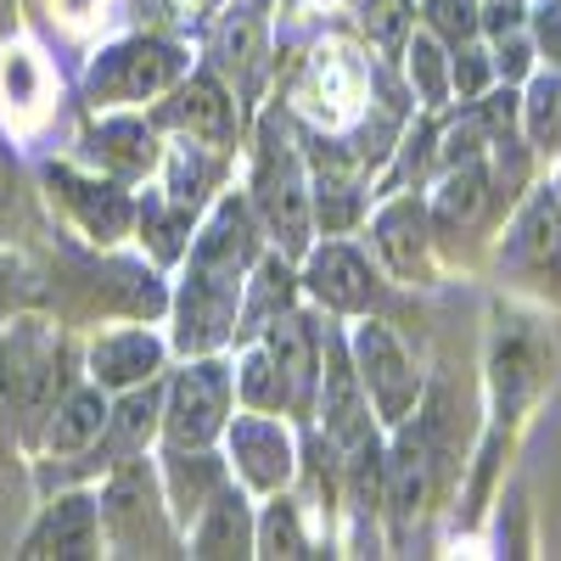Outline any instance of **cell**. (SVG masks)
<instances>
[{
	"label": "cell",
	"instance_id": "obj_36",
	"mask_svg": "<svg viewBox=\"0 0 561 561\" xmlns=\"http://www.w3.org/2000/svg\"><path fill=\"white\" fill-rule=\"evenodd\" d=\"M539 45L550 51V62L561 68V0H556V7H545V12H539Z\"/></svg>",
	"mask_w": 561,
	"mask_h": 561
},
{
	"label": "cell",
	"instance_id": "obj_39",
	"mask_svg": "<svg viewBox=\"0 0 561 561\" xmlns=\"http://www.w3.org/2000/svg\"><path fill=\"white\" fill-rule=\"evenodd\" d=\"M68 7H84V0H68Z\"/></svg>",
	"mask_w": 561,
	"mask_h": 561
},
{
	"label": "cell",
	"instance_id": "obj_16",
	"mask_svg": "<svg viewBox=\"0 0 561 561\" xmlns=\"http://www.w3.org/2000/svg\"><path fill=\"white\" fill-rule=\"evenodd\" d=\"M253 550V517H248V500L242 489H219L203 517H197V534H192V556H248Z\"/></svg>",
	"mask_w": 561,
	"mask_h": 561
},
{
	"label": "cell",
	"instance_id": "obj_28",
	"mask_svg": "<svg viewBox=\"0 0 561 561\" xmlns=\"http://www.w3.org/2000/svg\"><path fill=\"white\" fill-rule=\"evenodd\" d=\"M259 550H264V556H309V539H304V528H298V505L270 500L264 523H259Z\"/></svg>",
	"mask_w": 561,
	"mask_h": 561
},
{
	"label": "cell",
	"instance_id": "obj_17",
	"mask_svg": "<svg viewBox=\"0 0 561 561\" xmlns=\"http://www.w3.org/2000/svg\"><path fill=\"white\" fill-rule=\"evenodd\" d=\"M51 415L57 421L45 427V449H51V455H79L90 444H102V433H107V399H102V388H73L68 399H57Z\"/></svg>",
	"mask_w": 561,
	"mask_h": 561
},
{
	"label": "cell",
	"instance_id": "obj_5",
	"mask_svg": "<svg viewBox=\"0 0 561 561\" xmlns=\"http://www.w3.org/2000/svg\"><path fill=\"white\" fill-rule=\"evenodd\" d=\"M102 523H107V539L129 556H147V550L169 545L147 460H113V478L102 489Z\"/></svg>",
	"mask_w": 561,
	"mask_h": 561
},
{
	"label": "cell",
	"instance_id": "obj_31",
	"mask_svg": "<svg viewBox=\"0 0 561 561\" xmlns=\"http://www.w3.org/2000/svg\"><path fill=\"white\" fill-rule=\"evenodd\" d=\"M528 135L539 147H556L561 140V79H539L528 90Z\"/></svg>",
	"mask_w": 561,
	"mask_h": 561
},
{
	"label": "cell",
	"instance_id": "obj_10",
	"mask_svg": "<svg viewBox=\"0 0 561 561\" xmlns=\"http://www.w3.org/2000/svg\"><path fill=\"white\" fill-rule=\"evenodd\" d=\"M304 280H309V293H314L325 309H337V314H365L370 298H377V280H370L365 259H359L348 242H325V248H314Z\"/></svg>",
	"mask_w": 561,
	"mask_h": 561
},
{
	"label": "cell",
	"instance_id": "obj_37",
	"mask_svg": "<svg viewBox=\"0 0 561 561\" xmlns=\"http://www.w3.org/2000/svg\"><path fill=\"white\" fill-rule=\"evenodd\" d=\"M12 197H18V163H12L7 147H0V214L12 208Z\"/></svg>",
	"mask_w": 561,
	"mask_h": 561
},
{
	"label": "cell",
	"instance_id": "obj_21",
	"mask_svg": "<svg viewBox=\"0 0 561 561\" xmlns=\"http://www.w3.org/2000/svg\"><path fill=\"white\" fill-rule=\"evenodd\" d=\"M421 500H427V444L410 433V438H399V449L388 460V505L399 523H410Z\"/></svg>",
	"mask_w": 561,
	"mask_h": 561
},
{
	"label": "cell",
	"instance_id": "obj_3",
	"mask_svg": "<svg viewBox=\"0 0 561 561\" xmlns=\"http://www.w3.org/2000/svg\"><path fill=\"white\" fill-rule=\"evenodd\" d=\"M230 410V370L219 359H197L192 370H180L169 404H163V438L169 449H203L225 433Z\"/></svg>",
	"mask_w": 561,
	"mask_h": 561
},
{
	"label": "cell",
	"instance_id": "obj_12",
	"mask_svg": "<svg viewBox=\"0 0 561 561\" xmlns=\"http://www.w3.org/2000/svg\"><path fill=\"white\" fill-rule=\"evenodd\" d=\"M158 124H174L192 140H214V147H225L230 129H237V113H230V96L219 90L214 73H192V84H180L174 102L158 113Z\"/></svg>",
	"mask_w": 561,
	"mask_h": 561
},
{
	"label": "cell",
	"instance_id": "obj_4",
	"mask_svg": "<svg viewBox=\"0 0 561 561\" xmlns=\"http://www.w3.org/2000/svg\"><path fill=\"white\" fill-rule=\"evenodd\" d=\"M180 73H185V51H174V45H163V39H124V45H113V51H102L96 68H90V96H96L102 107L140 102V96L169 90Z\"/></svg>",
	"mask_w": 561,
	"mask_h": 561
},
{
	"label": "cell",
	"instance_id": "obj_23",
	"mask_svg": "<svg viewBox=\"0 0 561 561\" xmlns=\"http://www.w3.org/2000/svg\"><path fill=\"white\" fill-rule=\"evenodd\" d=\"M158 415H163L158 388H147V393H129V399L118 404V415H107V449H113V455H135L140 444L152 438Z\"/></svg>",
	"mask_w": 561,
	"mask_h": 561
},
{
	"label": "cell",
	"instance_id": "obj_32",
	"mask_svg": "<svg viewBox=\"0 0 561 561\" xmlns=\"http://www.w3.org/2000/svg\"><path fill=\"white\" fill-rule=\"evenodd\" d=\"M427 23L444 39H472L478 34V0H427Z\"/></svg>",
	"mask_w": 561,
	"mask_h": 561
},
{
	"label": "cell",
	"instance_id": "obj_15",
	"mask_svg": "<svg viewBox=\"0 0 561 561\" xmlns=\"http://www.w3.org/2000/svg\"><path fill=\"white\" fill-rule=\"evenodd\" d=\"M365 68L348 57V51H320L314 57V68H309V79H304V102L309 107H320L325 113V124H343L354 107H359V96H365Z\"/></svg>",
	"mask_w": 561,
	"mask_h": 561
},
{
	"label": "cell",
	"instance_id": "obj_30",
	"mask_svg": "<svg viewBox=\"0 0 561 561\" xmlns=\"http://www.w3.org/2000/svg\"><path fill=\"white\" fill-rule=\"evenodd\" d=\"M0 90H7V107L34 113L39 107V62L28 51H7V62H0Z\"/></svg>",
	"mask_w": 561,
	"mask_h": 561
},
{
	"label": "cell",
	"instance_id": "obj_13",
	"mask_svg": "<svg viewBox=\"0 0 561 561\" xmlns=\"http://www.w3.org/2000/svg\"><path fill=\"white\" fill-rule=\"evenodd\" d=\"M511 264H523L534 280H556L561 287V203L539 197L523 219H517V237H511Z\"/></svg>",
	"mask_w": 561,
	"mask_h": 561
},
{
	"label": "cell",
	"instance_id": "obj_34",
	"mask_svg": "<svg viewBox=\"0 0 561 561\" xmlns=\"http://www.w3.org/2000/svg\"><path fill=\"white\" fill-rule=\"evenodd\" d=\"M12 433H18V388H12V365H7V354H0V449L12 444Z\"/></svg>",
	"mask_w": 561,
	"mask_h": 561
},
{
	"label": "cell",
	"instance_id": "obj_19",
	"mask_svg": "<svg viewBox=\"0 0 561 561\" xmlns=\"http://www.w3.org/2000/svg\"><path fill=\"white\" fill-rule=\"evenodd\" d=\"M96 158L118 174V180H140L158 169V135L140 124V118H107L96 135H90Z\"/></svg>",
	"mask_w": 561,
	"mask_h": 561
},
{
	"label": "cell",
	"instance_id": "obj_7",
	"mask_svg": "<svg viewBox=\"0 0 561 561\" xmlns=\"http://www.w3.org/2000/svg\"><path fill=\"white\" fill-rule=\"evenodd\" d=\"M264 348L280 370V382H287V410L309 415L314 393H320V332L304 314H275L264 325Z\"/></svg>",
	"mask_w": 561,
	"mask_h": 561
},
{
	"label": "cell",
	"instance_id": "obj_29",
	"mask_svg": "<svg viewBox=\"0 0 561 561\" xmlns=\"http://www.w3.org/2000/svg\"><path fill=\"white\" fill-rule=\"evenodd\" d=\"M410 79H415V90H421V102L427 107H438L444 96H449V73H444V51L433 45V34H421L415 45H410Z\"/></svg>",
	"mask_w": 561,
	"mask_h": 561
},
{
	"label": "cell",
	"instance_id": "obj_8",
	"mask_svg": "<svg viewBox=\"0 0 561 561\" xmlns=\"http://www.w3.org/2000/svg\"><path fill=\"white\" fill-rule=\"evenodd\" d=\"M225 433H230V460H237V472L253 489H280V483L293 478V438L275 421V410L237 415Z\"/></svg>",
	"mask_w": 561,
	"mask_h": 561
},
{
	"label": "cell",
	"instance_id": "obj_20",
	"mask_svg": "<svg viewBox=\"0 0 561 561\" xmlns=\"http://www.w3.org/2000/svg\"><path fill=\"white\" fill-rule=\"evenodd\" d=\"M225 489V466L214 455H192V449H169V500L180 523H197L203 505Z\"/></svg>",
	"mask_w": 561,
	"mask_h": 561
},
{
	"label": "cell",
	"instance_id": "obj_2",
	"mask_svg": "<svg viewBox=\"0 0 561 561\" xmlns=\"http://www.w3.org/2000/svg\"><path fill=\"white\" fill-rule=\"evenodd\" d=\"M259 208L275 230V242L287 253L309 248V197H304V163L293 152L287 118L270 113L264 118V140H259Z\"/></svg>",
	"mask_w": 561,
	"mask_h": 561
},
{
	"label": "cell",
	"instance_id": "obj_11",
	"mask_svg": "<svg viewBox=\"0 0 561 561\" xmlns=\"http://www.w3.org/2000/svg\"><path fill=\"white\" fill-rule=\"evenodd\" d=\"M158 365H163V343L152 332H140V325L107 332L90 348V377H96V388H140L158 377Z\"/></svg>",
	"mask_w": 561,
	"mask_h": 561
},
{
	"label": "cell",
	"instance_id": "obj_9",
	"mask_svg": "<svg viewBox=\"0 0 561 561\" xmlns=\"http://www.w3.org/2000/svg\"><path fill=\"white\" fill-rule=\"evenodd\" d=\"M102 517H96V500L90 494H62L39 511V523L28 528L18 556H102Z\"/></svg>",
	"mask_w": 561,
	"mask_h": 561
},
{
	"label": "cell",
	"instance_id": "obj_35",
	"mask_svg": "<svg viewBox=\"0 0 561 561\" xmlns=\"http://www.w3.org/2000/svg\"><path fill=\"white\" fill-rule=\"evenodd\" d=\"M500 73L505 79H523L528 73V39H523V28L500 34Z\"/></svg>",
	"mask_w": 561,
	"mask_h": 561
},
{
	"label": "cell",
	"instance_id": "obj_33",
	"mask_svg": "<svg viewBox=\"0 0 561 561\" xmlns=\"http://www.w3.org/2000/svg\"><path fill=\"white\" fill-rule=\"evenodd\" d=\"M449 84L460 90V102H478V96H483V84H489V62H483V51H460L455 68H449Z\"/></svg>",
	"mask_w": 561,
	"mask_h": 561
},
{
	"label": "cell",
	"instance_id": "obj_25",
	"mask_svg": "<svg viewBox=\"0 0 561 561\" xmlns=\"http://www.w3.org/2000/svg\"><path fill=\"white\" fill-rule=\"evenodd\" d=\"M287 298H293V270L280 259H270L259 270V293H253L248 314H237V332H264L275 314H287Z\"/></svg>",
	"mask_w": 561,
	"mask_h": 561
},
{
	"label": "cell",
	"instance_id": "obj_27",
	"mask_svg": "<svg viewBox=\"0 0 561 561\" xmlns=\"http://www.w3.org/2000/svg\"><path fill=\"white\" fill-rule=\"evenodd\" d=\"M359 7V28L370 34L377 51H399L410 39V0H354Z\"/></svg>",
	"mask_w": 561,
	"mask_h": 561
},
{
	"label": "cell",
	"instance_id": "obj_26",
	"mask_svg": "<svg viewBox=\"0 0 561 561\" xmlns=\"http://www.w3.org/2000/svg\"><path fill=\"white\" fill-rule=\"evenodd\" d=\"M478 208H483V169L449 163L444 197H438V225H466V219H478Z\"/></svg>",
	"mask_w": 561,
	"mask_h": 561
},
{
	"label": "cell",
	"instance_id": "obj_24",
	"mask_svg": "<svg viewBox=\"0 0 561 561\" xmlns=\"http://www.w3.org/2000/svg\"><path fill=\"white\" fill-rule=\"evenodd\" d=\"M237 393L248 410H287V382H280L270 348H248V359L237 370Z\"/></svg>",
	"mask_w": 561,
	"mask_h": 561
},
{
	"label": "cell",
	"instance_id": "obj_6",
	"mask_svg": "<svg viewBox=\"0 0 561 561\" xmlns=\"http://www.w3.org/2000/svg\"><path fill=\"white\" fill-rule=\"evenodd\" d=\"M354 365H359V382H365L370 399H377V410H382L388 427L410 421L415 393H421V377L410 370V359H404V348L393 343L388 325H377V320L359 325V332H354Z\"/></svg>",
	"mask_w": 561,
	"mask_h": 561
},
{
	"label": "cell",
	"instance_id": "obj_22",
	"mask_svg": "<svg viewBox=\"0 0 561 561\" xmlns=\"http://www.w3.org/2000/svg\"><path fill=\"white\" fill-rule=\"evenodd\" d=\"M214 180H219V158L208 147H197V140H185V147L174 152V169H169V203L197 214V203L208 197Z\"/></svg>",
	"mask_w": 561,
	"mask_h": 561
},
{
	"label": "cell",
	"instance_id": "obj_14",
	"mask_svg": "<svg viewBox=\"0 0 561 561\" xmlns=\"http://www.w3.org/2000/svg\"><path fill=\"white\" fill-rule=\"evenodd\" d=\"M51 185L62 192V203L79 214V225H84L96 242H118L124 230H129V219H135L129 197H124V192H113V185H96V180H73L68 169H51Z\"/></svg>",
	"mask_w": 561,
	"mask_h": 561
},
{
	"label": "cell",
	"instance_id": "obj_18",
	"mask_svg": "<svg viewBox=\"0 0 561 561\" xmlns=\"http://www.w3.org/2000/svg\"><path fill=\"white\" fill-rule=\"evenodd\" d=\"M377 248L393 264V275H421V259H427V214H421L415 197H399L377 214Z\"/></svg>",
	"mask_w": 561,
	"mask_h": 561
},
{
	"label": "cell",
	"instance_id": "obj_38",
	"mask_svg": "<svg viewBox=\"0 0 561 561\" xmlns=\"http://www.w3.org/2000/svg\"><path fill=\"white\" fill-rule=\"evenodd\" d=\"M12 275H18V264H12V259H0V314H7L12 298H18V280H12Z\"/></svg>",
	"mask_w": 561,
	"mask_h": 561
},
{
	"label": "cell",
	"instance_id": "obj_1",
	"mask_svg": "<svg viewBox=\"0 0 561 561\" xmlns=\"http://www.w3.org/2000/svg\"><path fill=\"white\" fill-rule=\"evenodd\" d=\"M259 253V230L242 197H225L208 219V230L192 248V264H185V287H180V332L174 343L185 354H208L219 348L230 332H237L242 314V287H248V264Z\"/></svg>",
	"mask_w": 561,
	"mask_h": 561
}]
</instances>
